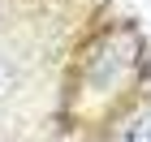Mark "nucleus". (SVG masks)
Instances as JSON below:
<instances>
[{
  "mask_svg": "<svg viewBox=\"0 0 151 142\" xmlns=\"http://www.w3.org/2000/svg\"><path fill=\"white\" fill-rule=\"evenodd\" d=\"M147 82V39L138 26L112 22L86 39L69 69V103L82 121H112L134 108V95Z\"/></svg>",
  "mask_w": 151,
  "mask_h": 142,
  "instance_id": "obj_1",
  "label": "nucleus"
},
{
  "mask_svg": "<svg viewBox=\"0 0 151 142\" xmlns=\"http://www.w3.org/2000/svg\"><path fill=\"white\" fill-rule=\"evenodd\" d=\"M108 142H151V103H134L108 125Z\"/></svg>",
  "mask_w": 151,
  "mask_h": 142,
  "instance_id": "obj_2",
  "label": "nucleus"
}]
</instances>
